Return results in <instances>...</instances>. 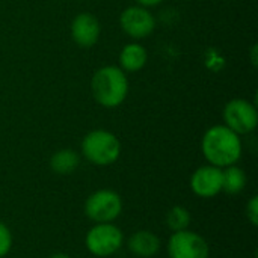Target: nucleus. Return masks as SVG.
<instances>
[{
	"mask_svg": "<svg viewBox=\"0 0 258 258\" xmlns=\"http://www.w3.org/2000/svg\"><path fill=\"white\" fill-rule=\"evenodd\" d=\"M124 243L122 231L113 225L112 222L107 224H95L85 237L86 249L95 257H110L116 254Z\"/></svg>",
	"mask_w": 258,
	"mask_h": 258,
	"instance_id": "obj_4",
	"label": "nucleus"
},
{
	"mask_svg": "<svg viewBox=\"0 0 258 258\" xmlns=\"http://www.w3.org/2000/svg\"><path fill=\"white\" fill-rule=\"evenodd\" d=\"M50 258H71L68 254H63V252H57V254H53Z\"/></svg>",
	"mask_w": 258,
	"mask_h": 258,
	"instance_id": "obj_19",
	"label": "nucleus"
},
{
	"mask_svg": "<svg viewBox=\"0 0 258 258\" xmlns=\"http://www.w3.org/2000/svg\"><path fill=\"white\" fill-rule=\"evenodd\" d=\"M119 26L122 32L135 41L148 38L156 29V18L148 8L135 5L125 8L119 15Z\"/></svg>",
	"mask_w": 258,
	"mask_h": 258,
	"instance_id": "obj_8",
	"label": "nucleus"
},
{
	"mask_svg": "<svg viewBox=\"0 0 258 258\" xmlns=\"http://www.w3.org/2000/svg\"><path fill=\"white\" fill-rule=\"evenodd\" d=\"M12 248V234L11 230L0 221V258L6 257Z\"/></svg>",
	"mask_w": 258,
	"mask_h": 258,
	"instance_id": "obj_16",
	"label": "nucleus"
},
{
	"mask_svg": "<svg viewBox=\"0 0 258 258\" xmlns=\"http://www.w3.org/2000/svg\"><path fill=\"white\" fill-rule=\"evenodd\" d=\"M222 116H224L225 125L234 133H237L239 136L249 135L257 128V107L255 104H252L251 101L245 98L230 100L224 107Z\"/></svg>",
	"mask_w": 258,
	"mask_h": 258,
	"instance_id": "obj_6",
	"label": "nucleus"
},
{
	"mask_svg": "<svg viewBox=\"0 0 258 258\" xmlns=\"http://www.w3.org/2000/svg\"><path fill=\"white\" fill-rule=\"evenodd\" d=\"M82 154L95 166H109L119 159L121 142L112 132L97 128L83 138Z\"/></svg>",
	"mask_w": 258,
	"mask_h": 258,
	"instance_id": "obj_3",
	"label": "nucleus"
},
{
	"mask_svg": "<svg viewBox=\"0 0 258 258\" xmlns=\"http://www.w3.org/2000/svg\"><path fill=\"white\" fill-rule=\"evenodd\" d=\"M127 248L136 257L150 258L159 252V249H160V239L154 233L147 231V230L136 231V233H133L128 237Z\"/></svg>",
	"mask_w": 258,
	"mask_h": 258,
	"instance_id": "obj_11",
	"label": "nucleus"
},
{
	"mask_svg": "<svg viewBox=\"0 0 258 258\" xmlns=\"http://www.w3.org/2000/svg\"><path fill=\"white\" fill-rule=\"evenodd\" d=\"M139 6H144V8H153V6H157L160 5L163 0H136Z\"/></svg>",
	"mask_w": 258,
	"mask_h": 258,
	"instance_id": "obj_18",
	"label": "nucleus"
},
{
	"mask_svg": "<svg viewBox=\"0 0 258 258\" xmlns=\"http://www.w3.org/2000/svg\"><path fill=\"white\" fill-rule=\"evenodd\" d=\"M122 212L121 197L110 190L101 189L89 195L85 203V215L95 224L113 222Z\"/></svg>",
	"mask_w": 258,
	"mask_h": 258,
	"instance_id": "obj_5",
	"label": "nucleus"
},
{
	"mask_svg": "<svg viewBox=\"0 0 258 258\" xmlns=\"http://www.w3.org/2000/svg\"><path fill=\"white\" fill-rule=\"evenodd\" d=\"M255 51H257V45H252V63L257 65V56H255Z\"/></svg>",
	"mask_w": 258,
	"mask_h": 258,
	"instance_id": "obj_20",
	"label": "nucleus"
},
{
	"mask_svg": "<svg viewBox=\"0 0 258 258\" xmlns=\"http://www.w3.org/2000/svg\"><path fill=\"white\" fill-rule=\"evenodd\" d=\"M246 218H248V221H249L254 227H257L258 225V197L257 195H254V197L248 201V204H246Z\"/></svg>",
	"mask_w": 258,
	"mask_h": 258,
	"instance_id": "obj_17",
	"label": "nucleus"
},
{
	"mask_svg": "<svg viewBox=\"0 0 258 258\" xmlns=\"http://www.w3.org/2000/svg\"><path fill=\"white\" fill-rule=\"evenodd\" d=\"M190 189L200 198H213L222 192V169L213 165L200 166L190 177Z\"/></svg>",
	"mask_w": 258,
	"mask_h": 258,
	"instance_id": "obj_9",
	"label": "nucleus"
},
{
	"mask_svg": "<svg viewBox=\"0 0 258 258\" xmlns=\"http://www.w3.org/2000/svg\"><path fill=\"white\" fill-rule=\"evenodd\" d=\"M242 141L237 133L225 124L210 127L201 141V151L209 165L221 169L236 165L242 157Z\"/></svg>",
	"mask_w": 258,
	"mask_h": 258,
	"instance_id": "obj_1",
	"label": "nucleus"
},
{
	"mask_svg": "<svg viewBox=\"0 0 258 258\" xmlns=\"http://www.w3.org/2000/svg\"><path fill=\"white\" fill-rule=\"evenodd\" d=\"M91 92L94 100L106 109L121 106L128 95L127 73L115 65L98 68L91 79Z\"/></svg>",
	"mask_w": 258,
	"mask_h": 258,
	"instance_id": "obj_2",
	"label": "nucleus"
},
{
	"mask_svg": "<svg viewBox=\"0 0 258 258\" xmlns=\"http://www.w3.org/2000/svg\"><path fill=\"white\" fill-rule=\"evenodd\" d=\"M246 186V174L237 165H231L222 169V190L230 195L240 194Z\"/></svg>",
	"mask_w": 258,
	"mask_h": 258,
	"instance_id": "obj_14",
	"label": "nucleus"
},
{
	"mask_svg": "<svg viewBox=\"0 0 258 258\" xmlns=\"http://www.w3.org/2000/svg\"><path fill=\"white\" fill-rule=\"evenodd\" d=\"M166 224L172 230V233L187 230L190 225V213L183 206H174L166 216Z\"/></svg>",
	"mask_w": 258,
	"mask_h": 258,
	"instance_id": "obj_15",
	"label": "nucleus"
},
{
	"mask_svg": "<svg viewBox=\"0 0 258 258\" xmlns=\"http://www.w3.org/2000/svg\"><path fill=\"white\" fill-rule=\"evenodd\" d=\"M101 35V24L91 12H82L71 23V38L82 48L94 47Z\"/></svg>",
	"mask_w": 258,
	"mask_h": 258,
	"instance_id": "obj_10",
	"label": "nucleus"
},
{
	"mask_svg": "<svg viewBox=\"0 0 258 258\" xmlns=\"http://www.w3.org/2000/svg\"><path fill=\"white\" fill-rule=\"evenodd\" d=\"M80 165L79 154L71 148H62L50 157V168L59 175L73 174Z\"/></svg>",
	"mask_w": 258,
	"mask_h": 258,
	"instance_id": "obj_13",
	"label": "nucleus"
},
{
	"mask_svg": "<svg viewBox=\"0 0 258 258\" xmlns=\"http://www.w3.org/2000/svg\"><path fill=\"white\" fill-rule=\"evenodd\" d=\"M169 258H209L210 246L198 233L183 230L172 233L168 240Z\"/></svg>",
	"mask_w": 258,
	"mask_h": 258,
	"instance_id": "obj_7",
	"label": "nucleus"
},
{
	"mask_svg": "<svg viewBox=\"0 0 258 258\" xmlns=\"http://www.w3.org/2000/svg\"><path fill=\"white\" fill-rule=\"evenodd\" d=\"M148 62V51L139 42H128L119 53V68L124 73H138Z\"/></svg>",
	"mask_w": 258,
	"mask_h": 258,
	"instance_id": "obj_12",
	"label": "nucleus"
}]
</instances>
